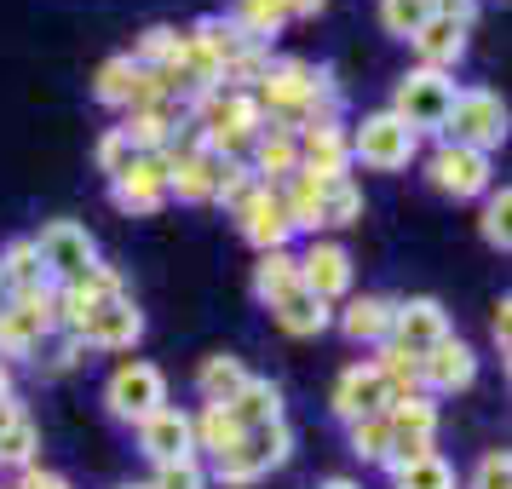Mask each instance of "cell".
<instances>
[{
	"instance_id": "7",
	"label": "cell",
	"mask_w": 512,
	"mask_h": 489,
	"mask_svg": "<svg viewBox=\"0 0 512 489\" xmlns=\"http://www.w3.org/2000/svg\"><path fill=\"white\" fill-rule=\"evenodd\" d=\"M104 403H110V415L116 420H150L156 409H167V374L156 363H121L110 374V386H104Z\"/></svg>"
},
{
	"instance_id": "48",
	"label": "cell",
	"mask_w": 512,
	"mask_h": 489,
	"mask_svg": "<svg viewBox=\"0 0 512 489\" xmlns=\"http://www.w3.org/2000/svg\"><path fill=\"white\" fill-rule=\"evenodd\" d=\"M18 489H70V484H64L58 472H41V466H29V472H24V484H18Z\"/></svg>"
},
{
	"instance_id": "23",
	"label": "cell",
	"mask_w": 512,
	"mask_h": 489,
	"mask_svg": "<svg viewBox=\"0 0 512 489\" xmlns=\"http://www.w3.org/2000/svg\"><path fill=\"white\" fill-rule=\"evenodd\" d=\"M271 317H277L282 334H294V340H311V334H323L328 323H334V311H328V300H317V294H305V288H294L288 300L271 305Z\"/></svg>"
},
{
	"instance_id": "15",
	"label": "cell",
	"mask_w": 512,
	"mask_h": 489,
	"mask_svg": "<svg viewBox=\"0 0 512 489\" xmlns=\"http://www.w3.org/2000/svg\"><path fill=\"white\" fill-rule=\"evenodd\" d=\"M213 185H219V156H208L202 144L167 150V196H179V202H213Z\"/></svg>"
},
{
	"instance_id": "51",
	"label": "cell",
	"mask_w": 512,
	"mask_h": 489,
	"mask_svg": "<svg viewBox=\"0 0 512 489\" xmlns=\"http://www.w3.org/2000/svg\"><path fill=\"white\" fill-rule=\"evenodd\" d=\"M323 489H363V484H351V478H328Z\"/></svg>"
},
{
	"instance_id": "45",
	"label": "cell",
	"mask_w": 512,
	"mask_h": 489,
	"mask_svg": "<svg viewBox=\"0 0 512 489\" xmlns=\"http://www.w3.org/2000/svg\"><path fill=\"white\" fill-rule=\"evenodd\" d=\"M432 6V18H449V24H466L472 29V12H478V0H426Z\"/></svg>"
},
{
	"instance_id": "4",
	"label": "cell",
	"mask_w": 512,
	"mask_h": 489,
	"mask_svg": "<svg viewBox=\"0 0 512 489\" xmlns=\"http://www.w3.org/2000/svg\"><path fill=\"white\" fill-rule=\"evenodd\" d=\"M346 144H351V162L374 167V173H397V167L415 162L420 133H409L392 110H374V116L357 121V133H346Z\"/></svg>"
},
{
	"instance_id": "39",
	"label": "cell",
	"mask_w": 512,
	"mask_h": 489,
	"mask_svg": "<svg viewBox=\"0 0 512 489\" xmlns=\"http://www.w3.org/2000/svg\"><path fill=\"white\" fill-rule=\"evenodd\" d=\"M357 219H363V190L351 179L323 185V225H357Z\"/></svg>"
},
{
	"instance_id": "47",
	"label": "cell",
	"mask_w": 512,
	"mask_h": 489,
	"mask_svg": "<svg viewBox=\"0 0 512 489\" xmlns=\"http://www.w3.org/2000/svg\"><path fill=\"white\" fill-rule=\"evenodd\" d=\"M489 334H495V346L507 351V340H512V305H507V300L495 305V317H489Z\"/></svg>"
},
{
	"instance_id": "8",
	"label": "cell",
	"mask_w": 512,
	"mask_h": 489,
	"mask_svg": "<svg viewBox=\"0 0 512 489\" xmlns=\"http://www.w3.org/2000/svg\"><path fill=\"white\" fill-rule=\"evenodd\" d=\"M110 202H116L121 213H139V219L162 213L167 208V150H144V156H133L127 173L110 179Z\"/></svg>"
},
{
	"instance_id": "2",
	"label": "cell",
	"mask_w": 512,
	"mask_h": 489,
	"mask_svg": "<svg viewBox=\"0 0 512 489\" xmlns=\"http://www.w3.org/2000/svg\"><path fill=\"white\" fill-rule=\"evenodd\" d=\"M443 144H466V150H501L507 144V104L489 93V87H461L449 98V116H443Z\"/></svg>"
},
{
	"instance_id": "33",
	"label": "cell",
	"mask_w": 512,
	"mask_h": 489,
	"mask_svg": "<svg viewBox=\"0 0 512 489\" xmlns=\"http://www.w3.org/2000/svg\"><path fill=\"white\" fill-rule=\"evenodd\" d=\"M242 380H248L242 357H208V363H202V374H196V386H202V397H208V403H231V397L242 392Z\"/></svg>"
},
{
	"instance_id": "52",
	"label": "cell",
	"mask_w": 512,
	"mask_h": 489,
	"mask_svg": "<svg viewBox=\"0 0 512 489\" xmlns=\"http://www.w3.org/2000/svg\"><path fill=\"white\" fill-rule=\"evenodd\" d=\"M121 489H150V484H121Z\"/></svg>"
},
{
	"instance_id": "5",
	"label": "cell",
	"mask_w": 512,
	"mask_h": 489,
	"mask_svg": "<svg viewBox=\"0 0 512 489\" xmlns=\"http://www.w3.org/2000/svg\"><path fill=\"white\" fill-rule=\"evenodd\" d=\"M35 242V254H41V271H47L52 288H64V282H81L87 271L98 265V242L75 219H52L41 236H29Z\"/></svg>"
},
{
	"instance_id": "29",
	"label": "cell",
	"mask_w": 512,
	"mask_h": 489,
	"mask_svg": "<svg viewBox=\"0 0 512 489\" xmlns=\"http://www.w3.org/2000/svg\"><path fill=\"white\" fill-rule=\"evenodd\" d=\"M35 449H41L35 420H29L18 403L0 409V466H35Z\"/></svg>"
},
{
	"instance_id": "19",
	"label": "cell",
	"mask_w": 512,
	"mask_h": 489,
	"mask_svg": "<svg viewBox=\"0 0 512 489\" xmlns=\"http://www.w3.org/2000/svg\"><path fill=\"white\" fill-rule=\"evenodd\" d=\"M409 47L420 52V70L449 75V70H455V64L466 58V24H449V18H426V24H420V35L409 41Z\"/></svg>"
},
{
	"instance_id": "30",
	"label": "cell",
	"mask_w": 512,
	"mask_h": 489,
	"mask_svg": "<svg viewBox=\"0 0 512 489\" xmlns=\"http://www.w3.org/2000/svg\"><path fill=\"white\" fill-rule=\"evenodd\" d=\"M386 420H392V432H409V438H438V403H432V392L392 397Z\"/></svg>"
},
{
	"instance_id": "12",
	"label": "cell",
	"mask_w": 512,
	"mask_h": 489,
	"mask_svg": "<svg viewBox=\"0 0 512 489\" xmlns=\"http://www.w3.org/2000/svg\"><path fill=\"white\" fill-rule=\"evenodd\" d=\"M236 225H242V236L254 242L259 254H271V248H288V236H294V225H288V208H282L277 185H259L242 208H236Z\"/></svg>"
},
{
	"instance_id": "43",
	"label": "cell",
	"mask_w": 512,
	"mask_h": 489,
	"mask_svg": "<svg viewBox=\"0 0 512 489\" xmlns=\"http://www.w3.org/2000/svg\"><path fill=\"white\" fill-rule=\"evenodd\" d=\"M472 489H512V455L507 449L478 455V466H472Z\"/></svg>"
},
{
	"instance_id": "38",
	"label": "cell",
	"mask_w": 512,
	"mask_h": 489,
	"mask_svg": "<svg viewBox=\"0 0 512 489\" xmlns=\"http://www.w3.org/2000/svg\"><path fill=\"white\" fill-rule=\"evenodd\" d=\"M254 190H259V179H254V167L248 162H219V185H213V202H219V208L236 213Z\"/></svg>"
},
{
	"instance_id": "22",
	"label": "cell",
	"mask_w": 512,
	"mask_h": 489,
	"mask_svg": "<svg viewBox=\"0 0 512 489\" xmlns=\"http://www.w3.org/2000/svg\"><path fill=\"white\" fill-rule=\"evenodd\" d=\"M254 179L259 185H282V179H294L300 173V139H288V133H259L254 144Z\"/></svg>"
},
{
	"instance_id": "27",
	"label": "cell",
	"mask_w": 512,
	"mask_h": 489,
	"mask_svg": "<svg viewBox=\"0 0 512 489\" xmlns=\"http://www.w3.org/2000/svg\"><path fill=\"white\" fill-rule=\"evenodd\" d=\"M190 426H196V449H208V455H231L236 443L248 438V426L225 403H208L202 415H190Z\"/></svg>"
},
{
	"instance_id": "31",
	"label": "cell",
	"mask_w": 512,
	"mask_h": 489,
	"mask_svg": "<svg viewBox=\"0 0 512 489\" xmlns=\"http://www.w3.org/2000/svg\"><path fill=\"white\" fill-rule=\"evenodd\" d=\"M369 363H374V374L386 380V392H392V397L420 392V357H409L403 346H392V340H386V346H380V357H369Z\"/></svg>"
},
{
	"instance_id": "3",
	"label": "cell",
	"mask_w": 512,
	"mask_h": 489,
	"mask_svg": "<svg viewBox=\"0 0 512 489\" xmlns=\"http://www.w3.org/2000/svg\"><path fill=\"white\" fill-rule=\"evenodd\" d=\"M58 334V288H35L0 305V357H35L41 340Z\"/></svg>"
},
{
	"instance_id": "11",
	"label": "cell",
	"mask_w": 512,
	"mask_h": 489,
	"mask_svg": "<svg viewBox=\"0 0 512 489\" xmlns=\"http://www.w3.org/2000/svg\"><path fill=\"white\" fill-rule=\"evenodd\" d=\"M426 173H432V185H438L443 196H455V202L489 190V156L484 150H466V144H443Z\"/></svg>"
},
{
	"instance_id": "49",
	"label": "cell",
	"mask_w": 512,
	"mask_h": 489,
	"mask_svg": "<svg viewBox=\"0 0 512 489\" xmlns=\"http://www.w3.org/2000/svg\"><path fill=\"white\" fill-rule=\"evenodd\" d=\"M288 6V18H311V12H323L328 0H282Z\"/></svg>"
},
{
	"instance_id": "20",
	"label": "cell",
	"mask_w": 512,
	"mask_h": 489,
	"mask_svg": "<svg viewBox=\"0 0 512 489\" xmlns=\"http://www.w3.org/2000/svg\"><path fill=\"white\" fill-rule=\"evenodd\" d=\"M340 328H346V340H357V346H386V340H392V300L357 294V300L340 311Z\"/></svg>"
},
{
	"instance_id": "40",
	"label": "cell",
	"mask_w": 512,
	"mask_h": 489,
	"mask_svg": "<svg viewBox=\"0 0 512 489\" xmlns=\"http://www.w3.org/2000/svg\"><path fill=\"white\" fill-rule=\"evenodd\" d=\"M179 58V29H144V41H139V52H133V64L139 70H167Z\"/></svg>"
},
{
	"instance_id": "17",
	"label": "cell",
	"mask_w": 512,
	"mask_h": 489,
	"mask_svg": "<svg viewBox=\"0 0 512 489\" xmlns=\"http://www.w3.org/2000/svg\"><path fill=\"white\" fill-rule=\"evenodd\" d=\"M386 403H392V392H386V380L374 374V363H351L340 380H334V415L346 420H363V415H386Z\"/></svg>"
},
{
	"instance_id": "6",
	"label": "cell",
	"mask_w": 512,
	"mask_h": 489,
	"mask_svg": "<svg viewBox=\"0 0 512 489\" xmlns=\"http://www.w3.org/2000/svg\"><path fill=\"white\" fill-rule=\"evenodd\" d=\"M449 98H455V81L438 70H409L397 81L392 116L409 127V133H438L443 116H449Z\"/></svg>"
},
{
	"instance_id": "28",
	"label": "cell",
	"mask_w": 512,
	"mask_h": 489,
	"mask_svg": "<svg viewBox=\"0 0 512 489\" xmlns=\"http://www.w3.org/2000/svg\"><path fill=\"white\" fill-rule=\"evenodd\" d=\"M225 409H231V415L242 420L248 432H254V426H271V420H282V392L271 386V380H254V374H248V380H242V392H236Z\"/></svg>"
},
{
	"instance_id": "36",
	"label": "cell",
	"mask_w": 512,
	"mask_h": 489,
	"mask_svg": "<svg viewBox=\"0 0 512 489\" xmlns=\"http://www.w3.org/2000/svg\"><path fill=\"white\" fill-rule=\"evenodd\" d=\"M386 449H392V420L386 415H363V420H351V455L357 461H386Z\"/></svg>"
},
{
	"instance_id": "24",
	"label": "cell",
	"mask_w": 512,
	"mask_h": 489,
	"mask_svg": "<svg viewBox=\"0 0 512 489\" xmlns=\"http://www.w3.org/2000/svg\"><path fill=\"white\" fill-rule=\"evenodd\" d=\"M0 288H6V300L47 288V271H41V254H35V242H29V236L6 242V254H0Z\"/></svg>"
},
{
	"instance_id": "25",
	"label": "cell",
	"mask_w": 512,
	"mask_h": 489,
	"mask_svg": "<svg viewBox=\"0 0 512 489\" xmlns=\"http://www.w3.org/2000/svg\"><path fill=\"white\" fill-rule=\"evenodd\" d=\"M282 208H288V225L294 231H323V179H311V173H294V179H282L277 185Z\"/></svg>"
},
{
	"instance_id": "14",
	"label": "cell",
	"mask_w": 512,
	"mask_h": 489,
	"mask_svg": "<svg viewBox=\"0 0 512 489\" xmlns=\"http://www.w3.org/2000/svg\"><path fill=\"white\" fill-rule=\"evenodd\" d=\"M139 449L156 466L185 461V455H196V426H190L185 409H173V403H167V409H156L150 420H139Z\"/></svg>"
},
{
	"instance_id": "42",
	"label": "cell",
	"mask_w": 512,
	"mask_h": 489,
	"mask_svg": "<svg viewBox=\"0 0 512 489\" xmlns=\"http://www.w3.org/2000/svg\"><path fill=\"white\" fill-rule=\"evenodd\" d=\"M150 489H208V466L196 461V455L167 461V466H156V484H150Z\"/></svg>"
},
{
	"instance_id": "26",
	"label": "cell",
	"mask_w": 512,
	"mask_h": 489,
	"mask_svg": "<svg viewBox=\"0 0 512 489\" xmlns=\"http://www.w3.org/2000/svg\"><path fill=\"white\" fill-rule=\"evenodd\" d=\"M294 288H300V254H288V248L259 254V265H254V294H259V305L288 300Z\"/></svg>"
},
{
	"instance_id": "9",
	"label": "cell",
	"mask_w": 512,
	"mask_h": 489,
	"mask_svg": "<svg viewBox=\"0 0 512 489\" xmlns=\"http://www.w3.org/2000/svg\"><path fill=\"white\" fill-rule=\"evenodd\" d=\"M449 340V311H443L438 300H403L392 305V346H403L409 357H426L432 346H443Z\"/></svg>"
},
{
	"instance_id": "44",
	"label": "cell",
	"mask_w": 512,
	"mask_h": 489,
	"mask_svg": "<svg viewBox=\"0 0 512 489\" xmlns=\"http://www.w3.org/2000/svg\"><path fill=\"white\" fill-rule=\"evenodd\" d=\"M133 156H139V150H133V144L121 139V127H110V133L98 139V173H110V179H121Z\"/></svg>"
},
{
	"instance_id": "34",
	"label": "cell",
	"mask_w": 512,
	"mask_h": 489,
	"mask_svg": "<svg viewBox=\"0 0 512 489\" xmlns=\"http://www.w3.org/2000/svg\"><path fill=\"white\" fill-rule=\"evenodd\" d=\"M242 35H254L259 47H265V35H277L288 24V6L282 0H236V18H231Z\"/></svg>"
},
{
	"instance_id": "37",
	"label": "cell",
	"mask_w": 512,
	"mask_h": 489,
	"mask_svg": "<svg viewBox=\"0 0 512 489\" xmlns=\"http://www.w3.org/2000/svg\"><path fill=\"white\" fill-rule=\"evenodd\" d=\"M426 18H432L426 0H380V24H386V35H397V41H415Z\"/></svg>"
},
{
	"instance_id": "50",
	"label": "cell",
	"mask_w": 512,
	"mask_h": 489,
	"mask_svg": "<svg viewBox=\"0 0 512 489\" xmlns=\"http://www.w3.org/2000/svg\"><path fill=\"white\" fill-rule=\"evenodd\" d=\"M0 409H12V374H6V363H0Z\"/></svg>"
},
{
	"instance_id": "1",
	"label": "cell",
	"mask_w": 512,
	"mask_h": 489,
	"mask_svg": "<svg viewBox=\"0 0 512 489\" xmlns=\"http://www.w3.org/2000/svg\"><path fill=\"white\" fill-rule=\"evenodd\" d=\"M288 455H294V432H288V420H271V426H254L231 455H213L208 478H219L225 489H248V484H259L265 472L288 466Z\"/></svg>"
},
{
	"instance_id": "16",
	"label": "cell",
	"mask_w": 512,
	"mask_h": 489,
	"mask_svg": "<svg viewBox=\"0 0 512 489\" xmlns=\"http://www.w3.org/2000/svg\"><path fill=\"white\" fill-rule=\"evenodd\" d=\"M300 288L328 305L340 300V294H351V254L340 242H311L300 254Z\"/></svg>"
},
{
	"instance_id": "46",
	"label": "cell",
	"mask_w": 512,
	"mask_h": 489,
	"mask_svg": "<svg viewBox=\"0 0 512 489\" xmlns=\"http://www.w3.org/2000/svg\"><path fill=\"white\" fill-rule=\"evenodd\" d=\"M81 340H75V334H64V340H58V346H52V369L64 374V369H75V363H81Z\"/></svg>"
},
{
	"instance_id": "13",
	"label": "cell",
	"mask_w": 512,
	"mask_h": 489,
	"mask_svg": "<svg viewBox=\"0 0 512 489\" xmlns=\"http://www.w3.org/2000/svg\"><path fill=\"white\" fill-rule=\"evenodd\" d=\"M300 173L323 179V185L351 179V144H346V133H340V121H317V127L300 133Z\"/></svg>"
},
{
	"instance_id": "21",
	"label": "cell",
	"mask_w": 512,
	"mask_h": 489,
	"mask_svg": "<svg viewBox=\"0 0 512 489\" xmlns=\"http://www.w3.org/2000/svg\"><path fill=\"white\" fill-rule=\"evenodd\" d=\"M185 121V110L179 104H162V110H127V121H121V139L133 144V150H173V127Z\"/></svg>"
},
{
	"instance_id": "41",
	"label": "cell",
	"mask_w": 512,
	"mask_h": 489,
	"mask_svg": "<svg viewBox=\"0 0 512 489\" xmlns=\"http://www.w3.org/2000/svg\"><path fill=\"white\" fill-rule=\"evenodd\" d=\"M507 213H512V190H489V202H484V242L489 248H501L507 254L512 248V225H507Z\"/></svg>"
},
{
	"instance_id": "35",
	"label": "cell",
	"mask_w": 512,
	"mask_h": 489,
	"mask_svg": "<svg viewBox=\"0 0 512 489\" xmlns=\"http://www.w3.org/2000/svg\"><path fill=\"white\" fill-rule=\"evenodd\" d=\"M392 484H397V489H455V466H449L438 449H432V455L409 461L403 472H392Z\"/></svg>"
},
{
	"instance_id": "32",
	"label": "cell",
	"mask_w": 512,
	"mask_h": 489,
	"mask_svg": "<svg viewBox=\"0 0 512 489\" xmlns=\"http://www.w3.org/2000/svg\"><path fill=\"white\" fill-rule=\"evenodd\" d=\"M133 75H139L133 52L104 58V70H98V81H93V98H98V104H116V110H127V98H133Z\"/></svg>"
},
{
	"instance_id": "18",
	"label": "cell",
	"mask_w": 512,
	"mask_h": 489,
	"mask_svg": "<svg viewBox=\"0 0 512 489\" xmlns=\"http://www.w3.org/2000/svg\"><path fill=\"white\" fill-rule=\"evenodd\" d=\"M472 380H478V357H472V346H461L455 334L420 357V392H466Z\"/></svg>"
},
{
	"instance_id": "10",
	"label": "cell",
	"mask_w": 512,
	"mask_h": 489,
	"mask_svg": "<svg viewBox=\"0 0 512 489\" xmlns=\"http://www.w3.org/2000/svg\"><path fill=\"white\" fill-rule=\"evenodd\" d=\"M144 334V317H139V305L127 300H98L93 311H87V323H81V346H98V351H127L133 340Z\"/></svg>"
}]
</instances>
